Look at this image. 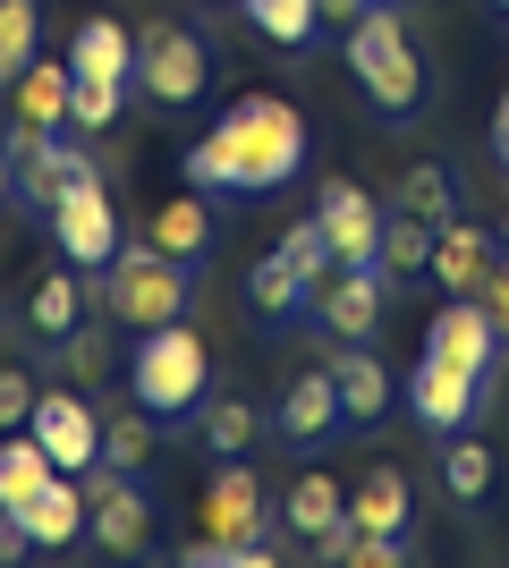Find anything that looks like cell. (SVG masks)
<instances>
[{
	"label": "cell",
	"mask_w": 509,
	"mask_h": 568,
	"mask_svg": "<svg viewBox=\"0 0 509 568\" xmlns=\"http://www.w3.org/2000/svg\"><path fill=\"white\" fill-rule=\"evenodd\" d=\"M348 526H357V535H408V526H416L408 475H399V467L357 475V484H348Z\"/></svg>",
	"instance_id": "cell-19"
},
{
	"label": "cell",
	"mask_w": 509,
	"mask_h": 568,
	"mask_svg": "<svg viewBox=\"0 0 509 568\" xmlns=\"http://www.w3.org/2000/svg\"><path fill=\"white\" fill-rule=\"evenodd\" d=\"M204 85H213V51H204V34H187V26H145L136 34V94L162 102V111H187V102H204Z\"/></svg>",
	"instance_id": "cell-5"
},
{
	"label": "cell",
	"mask_w": 509,
	"mask_h": 568,
	"mask_svg": "<svg viewBox=\"0 0 509 568\" xmlns=\"http://www.w3.org/2000/svg\"><path fill=\"white\" fill-rule=\"evenodd\" d=\"M323 365H332V382H339V407H348V425H383V407H390V374L374 365V356H365V339L332 348Z\"/></svg>",
	"instance_id": "cell-21"
},
{
	"label": "cell",
	"mask_w": 509,
	"mask_h": 568,
	"mask_svg": "<svg viewBox=\"0 0 509 568\" xmlns=\"http://www.w3.org/2000/svg\"><path fill=\"white\" fill-rule=\"evenodd\" d=\"M390 204L416 213V221H434V230H450V221H459V179H450L441 162H408L399 179H390Z\"/></svg>",
	"instance_id": "cell-25"
},
{
	"label": "cell",
	"mask_w": 509,
	"mask_h": 568,
	"mask_svg": "<svg viewBox=\"0 0 509 568\" xmlns=\"http://www.w3.org/2000/svg\"><path fill=\"white\" fill-rule=\"evenodd\" d=\"M348 69H357L365 102L383 119H416L425 111V51H416L408 18L390 9V0H374L357 26H348Z\"/></svg>",
	"instance_id": "cell-3"
},
{
	"label": "cell",
	"mask_w": 509,
	"mask_h": 568,
	"mask_svg": "<svg viewBox=\"0 0 509 568\" xmlns=\"http://www.w3.org/2000/svg\"><path fill=\"white\" fill-rule=\"evenodd\" d=\"M69 69L77 77H136V34L120 18H85L69 43Z\"/></svg>",
	"instance_id": "cell-27"
},
{
	"label": "cell",
	"mask_w": 509,
	"mask_h": 568,
	"mask_svg": "<svg viewBox=\"0 0 509 568\" xmlns=\"http://www.w3.org/2000/svg\"><path fill=\"white\" fill-rule=\"evenodd\" d=\"M26 433H34V442H43L69 475H94L102 467V416H94L85 390H43L34 416H26Z\"/></svg>",
	"instance_id": "cell-10"
},
{
	"label": "cell",
	"mask_w": 509,
	"mask_h": 568,
	"mask_svg": "<svg viewBox=\"0 0 509 568\" xmlns=\"http://www.w3.org/2000/svg\"><path fill=\"white\" fill-rule=\"evenodd\" d=\"M476 407H485V374H467V365H450V356H416V374H408V416H416L425 433H459Z\"/></svg>",
	"instance_id": "cell-11"
},
{
	"label": "cell",
	"mask_w": 509,
	"mask_h": 568,
	"mask_svg": "<svg viewBox=\"0 0 509 568\" xmlns=\"http://www.w3.org/2000/svg\"><path fill=\"white\" fill-rule=\"evenodd\" d=\"M434 221H416V213H399V204H383V272H390V288L399 281H416V272H434Z\"/></svg>",
	"instance_id": "cell-28"
},
{
	"label": "cell",
	"mask_w": 509,
	"mask_h": 568,
	"mask_svg": "<svg viewBox=\"0 0 509 568\" xmlns=\"http://www.w3.org/2000/svg\"><path fill=\"white\" fill-rule=\"evenodd\" d=\"M195 306V263L162 255V246H120V255L102 263V314L120 323V332H162V323H187Z\"/></svg>",
	"instance_id": "cell-2"
},
{
	"label": "cell",
	"mask_w": 509,
	"mask_h": 568,
	"mask_svg": "<svg viewBox=\"0 0 509 568\" xmlns=\"http://www.w3.org/2000/svg\"><path fill=\"white\" fill-rule=\"evenodd\" d=\"M492 153H501V170H509V94H501V111H492Z\"/></svg>",
	"instance_id": "cell-40"
},
{
	"label": "cell",
	"mask_w": 509,
	"mask_h": 568,
	"mask_svg": "<svg viewBox=\"0 0 509 568\" xmlns=\"http://www.w3.org/2000/svg\"><path fill=\"white\" fill-rule=\"evenodd\" d=\"M485 306H492V323H501V339H509V237H501V272H492Z\"/></svg>",
	"instance_id": "cell-38"
},
{
	"label": "cell",
	"mask_w": 509,
	"mask_h": 568,
	"mask_svg": "<svg viewBox=\"0 0 509 568\" xmlns=\"http://www.w3.org/2000/svg\"><path fill=\"white\" fill-rule=\"evenodd\" d=\"M26 323H34L43 339H60V332H77V323H85V272H77L69 255H60V272H43V281H34Z\"/></svg>",
	"instance_id": "cell-26"
},
{
	"label": "cell",
	"mask_w": 509,
	"mask_h": 568,
	"mask_svg": "<svg viewBox=\"0 0 509 568\" xmlns=\"http://www.w3.org/2000/svg\"><path fill=\"white\" fill-rule=\"evenodd\" d=\"M145 237L162 246V255H179V263H204V246H213V213H204V187L170 195L162 213L145 221Z\"/></svg>",
	"instance_id": "cell-24"
},
{
	"label": "cell",
	"mask_w": 509,
	"mask_h": 568,
	"mask_svg": "<svg viewBox=\"0 0 509 568\" xmlns=\"http://www.w3.org/2000/svg\"><path fill=\"white\" fill-rule=\"evenodd\" d=\"M51 475H69V467H60V458H51L26 425H18V433H0V509H26V500L51 484Z\"/></svg>",
	"instance_id": "cell-23"
},
{
	"label": "cell",
	"mask_w": 509,
	"mask_h": 568,
	"mask_svg": "<svg viewBox=\"0 0 509 568\" xmlns=\"http://www.w3.org/2000/svg\"><path fill=\"white\" fill-rule=\"evenodd\" d=\"M492 9H509V0H492Z\"/></svg>",
	"instance_id": "cell-42"
},
{
	"label": "cell",
	"mask_w": 509,
	"mask_h": 568,
	"mask_svg": "<svg viewBox=\"0 0 509 568\" xmlns=\"http://www.w3.org/2000/svg\"><path fill=\"white\" fill-rule=\"evenodd\" d=\"M145 458H153V407L145 416H102V467H120V475H145Z\"/></svg>",
	"instance_id": "cell-34"
},
{
	"label": "cell",
	"mask_w": 509,
	"mask_h": 568,
	"mask_svg": "<svg viewBox=\"0 0 509 568\" xmlns=\"http://www.w3.org/2000/svg\"><path fill=\"white\" fill-rule=\"evenodd\" d=\"M383 306H390V272L383 263H332L315 288V314L332 339H374L383 332Z\"/></svg>",
	"instance_id": "cell-7"
},
{
	"label": "cell",
	"mask_w": 509,
	"mask_h": 568,
	"mask_svg": "<svg viewBox=\"0 0 509 568\" xmlns=\"http://www.w3.org/2000/svg\"><path fill=\"white\" fill-rule=\"evenodd\" d=\"M9 518L26 526L34 551H69L77 535H85V475H51L43 493L26 500V509H9Z\"/></svg>",
	"instance_id": "cell-18"
},
{
	"label": "cell",
	"mask_w": 509,
	"mask_h": 568,
	"mask_svg": "<svg viewBox=\"0 0 509 568\" xmlns=\"http://www.w3.org/2000/svg\"><path fill=\"white\" fill-rule=\"evenodd\" d=\"M18 187V153H9V144H0V195Z\"/></svg>",
	"instance_id": "cell-41"
},
{
	"label": "cell",
	"mask_w": 509,
	"mask_h": 568,
	"mask_svg": "<svg viewBox=\"0 0 509 568\" xmlns=\"http://www.w3.org/2000/svg\"><path fill=\"white\" fill-rule=\"evenodd\" d=\"M187 187L204 195H272L306 170V111L281 94H246L204 128L195 144H179Z\"/></svg>",
	"instance_id": "cell-1"
},
{
	"label": "cell",
	"mask_w": 509,
	"mask_h": 568,
	"mask_svg": "<svg viewBox=\"0 0 509 568\" xmlns=\"http://www.w3.org/2000/svg\"><path fill=\"white\" fill-rule=\"evenodd\" d=\"M306 306H315V281H306V272H297L281 246H272V255L246 272V314H264V323H289V314H306Z\"/></svg>",
	"instance_id": "cell-22"
},
{
	"label": "cell",
	"mask_w": 509,
	"mask_h": 568,
	"mask_svg": "<svg viewBox=\"0 0 509 568\" xmlns=\"http://www.w3.org/2000/svg\"><path fill=\"white\" fill-rule=\"evenodd\" d=\"M69 85H77V69L69 60H34V69L9 85V144H26V136H51V128H69Z\"/></svg>",
	"instance_id": "cell-15"
},
{
	"label": "cell",
	"mask_w": 509,
	"mask_h": 568,
	"mask_svg": "<svg viewBox=\"0 0 509 568\" xmlns=\"http://www.w3.org/2000/svg\"><path fill=\"white\" fill-rule=\"evenodd\" d=\"M85 535H94L102 551H120V560L153 544V500L136 493V475H120V467L85 475Z\"/></svg>",
	"instance_id": "cell-8"
},
{
	"label": "cell",
	"mask_w": 509,
	"mask_h": 568,
	"mask_svg": "<svg viewBox=\"0 0 509 568\" xmlns=\"http://www.w3.org/2000/svg\"><path fill=\"white\" fill-rule=\"evenodd\" d=\"M315 9H323V26H339V34H348V26H357L374 0H315Z\"/></svg>",
	"instance_id": "cell-39"
},
{
	"label": "cell",
	"mask_w": 509,
	"mask_h": 568,
	"mask_svg": "<svg viewBox=\"0 0 509 568\" xmlns=\"http://www.w3.org/2000/svg\"><path fill=\"white\" fill-rule=\"evenodd\" d=\"M272 425H281V442H289V450H332V433H348V407H339L332 365L297 374L289 390H281V407H272Z\"/></svg>",
	"instance_id": "cell-13"
},
{
	"label": "cell",
	"mask_w": 509,
	"mask_h": 568,
	"mask_svg": "<svg viewBox=\"0 0 509 568\" xmlns=\"http://www.w3.org/2000/svg\"><path fill=\"white\" fill-rule=\"evenodd\" d=\"M501 348H509V339H501V323H492L485 297H441L434 332H425V356H450V365H467V374H485V382H492Z\"/></svg>",
	"instance_id": "cell-12"
},
{
	"label": "cell",
	"mask_w": 509,
	"mask_h": 568,
	"mask_svg": "<svg viewBox=\"0 0 509 568\" xmlns=\"http://www.w3.org/2000/svg\"><path fill=\"white\" fill-rule=\"evenodd\" d=\"M34 43H43V0H0V94L34 69Z\"/></svg>",
	"instance_id": "cell-29"
},
{
	"label": "cell",
	"mask_w": 509,
	"mask_h": 568,
	"mask_svg": "<svg viewBox=\"0 0 509 568\" xmlns=\"http://www.w3.org/2000/svg\"><path fill=\"white\" fill-rule=\"evenodd\" d=\"M492 272H501V237L476 230V221H450V230L434 237V272H425V281H441L450 297H485Z\"/></svg>",
	"instance_id": "cell-16"
},
{
	"label": "cell",
	"mask_w": 509,
	"mask_h": 568,
	"mask_svg": "<svg viewBox=\"0 0 509 568\" xmlns=\"http://www.w3.org/2000/svg\"><path fill=\"white\" fill-rule=\"evenodd\" d=\"M315 221L332 237V263H383V204L357 187V179H332L315 195Z\"/></svg>",
	"instance_id": "cell-14"
},
{
	"label": "cell",
	"mask_w": 509,
	"mask_h": 568,
	"mask_svg": "<svg viewBox=\"0 0 509 568\" xmlns=\"http://www.w3.org/2000/svg\"><path fill=\"white\" fill-rule=\"evenodd\" d=\"M204 390H213V356H204V339H195L187 323L145 332V348L128 356V399L170 416V425H187L195 407H204Z\"/></svg>",
	"instance_id": "cell-4"
},
{
	"label": "cell",
	"mask_w": 509,
	"mask_h": 568,
	"mask_svg": "<svg viewBox=\"0 0 509 568\" xmlns=\"http://www.w3.org/2000/svg\"><path fill=\"white\" fill-rule=\"evenodd\" d=\"M195 425H204V450H213V458H246V450H255V407H246V399H204V407H195Z\"/></svg>",
	"instance_id": "cell-32"
},
{
	"label": "cell",
	"mask_w": 509,
	"mask_h": 568,
	"mask_svg": "<svg viewBox=\"0 0 509 568\" xmlns=\"http://www.w3.org/2000/svg\"><path fill=\"white\" fill-rule=\"evenodd\" d=\"M246 18H255L264 43L306 51V43H315V26H323V9H315V0H246Z\"/></svg>",
	"instance_id": "cell-31"
},
{
	"label": "cell",
	"mask_w": 509,
	"mask_h": 568,
	"mask_svg": "<svg viewBox=\"0 0 509 568\" xmlns=\"http://www.w3.org/2000/svg\"><path fill=\"white\" fill-rule=\"evenodd\" d=\"M441 484H450V500H459V509H476V500L492 493V450L476 442V433H450V458H441Z\"/></svg>",
	"instance_id": "cell-33"
},
{
	"label": "cell",
	"mask_w": 509,
	"mask_h": 568,
	"mask_svg": "<svg viewBox=\"0 0 509 568\" xmlns=\"http://www.w3.org/2000/svg\"><path fill=\"white\" fill-rule=\"evenodd\" d=\"M51 348H60V365H69V382H85V390H94V382L111 374V339H102V323H77V332H60V339H51Z\"/></svg>",
	"instance_id": "cell-35"
},
{
	"label": "cell",
	"mask_w": 509,
	"mask_h": 568,
	"mask_svg": "<svg viewBox=\"0 0 509 568\" xmlns=\"http://www.w3.org/2000/svg\"><path fill=\"white\" fill-rule=\"evenodd\" d=\"M51 246L77 263V272H102V263L120 255V213H111V187H102V170L69 179V187L51 195Z\"/></svg>",
	"instance_id": "cell-6"
},
{
	"label": "cell",
	"mask_w": 509,
	"mask_h": 568,
	"mask_svg": "<svg viewBox=\"0 0 509 568\" xmlns=\"http://www.w3.org/2000/svg\"><path fill=\"white\" fill-rule=\"evenodd\" d=\"M281 526H289L297 544H323L332 526H348V484H332L323 467H306L289 484V500H281Z\"/></svg>",
	"instance_id": "cell-20"
},
{
	"label": "cell",
	"mask_w": 509,
	"mask_h": 568,
	"mask_svg": "<svg viewBox=\"0 0 509 568\" xmlns=\"http://www.w3.org/2000/svg\"><path fill=\"white\" fill-rule=\"evenodd\" d=\"M128 94H136V77H77L69 85V128L77 136H102V128L128 111Z\"/></svg>",
	"instance_id": "cell-30"
},
{
	"label": "cell",
	"mask_w": 509,
	"mask_h": 568,
	"mask_svg": "<svg viewBox=\"0 0 509 568\" xmlns=\"http://www.w3.org/2000/svg\"><path fill=\"white\" fill-rule=\"evenodd\" d=\"M195 535H213V544H264L272 518H264V484L246 458H221L213 484H204V509H195Z\"/></svg>",
	"instance_id": "cell-9"
},
{
	"label": "cell",
	"mask_w": 509,
	"mask_h": 568,
	"mask_svg": "<svg viewBox=\"0 0 509 568\" xmlns=\"http://www.w3.org/2000/svg\"><path fill=\"white\" fill-rule=\"evenodd\" d=\"M179 560H187V568H272L281 551H272V535H264V544H213V535H195Z\"/></svg>",
	"instance_id": "cell-36"
},
{
	"label": "cell",
	"mask_w": 509,
	"mask_h": 568,
	"mask_svg": "<svg viewBox=\"0 0 509 568\" xmlns=\"http://www.w3.org/2000/svg\"><path fill=\"white\" fill-rule=\"evenodd\" d=\"M34 399H43V382L26 374V365H0V433H18L34 416Z\"/></svg>",
	"instance_id": "cell-37"
},
{
	"label": "cell",
	"mask_w": 509,
	"mask_h": 568,
	"mask_svg": "<svg viewBox=\"0 0 509 568\" xmlns=\"http://www.w3.org/2000/svg\"><path fill=\"white\" fill-rule=\"evenodd\" d=\"M18 153V195L34 204V213H51V195L69 187V179H85V170H102L85 144H60V128L51 136H26V144H9Z\"/></svg>",
	"instance_id": "cell-17"
}]
</instances>
